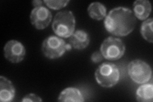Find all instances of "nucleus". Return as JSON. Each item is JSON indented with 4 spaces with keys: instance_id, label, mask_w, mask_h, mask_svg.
I'll return each instance as SVG.
<instances>
[{
    "instance_id": "obj_12",
    "label": "nucleus",
    "mask_w": 153,
    "mask_h": 102,
    "mask_svg": "<svg viewBox=\"0 0 153 102\" xmlns=\"http://www.w3.org/2000/svg\"><path fill=\"white\" fill-rule=\"evenodd\" d=\"M59 101H73V102H83L85 101L81 91L76 87H67L62 91L59 96Z\"/></svg>"
},
{
    "instance_id": "obj_7",
    "label": "nucleus",
    "mask_w": 153,
    "mask_h": 102,
    "mask_svg": "<svg viewBox=\"0 0 153 102\" xmlns=\"http://www.w3.org/2000/svg\"><path fill=\"white\" fill-rule=\"evenodd\" d=\"M4 56L12 63H21L26 56V48L21 42L16 40L8 41L3 48Z\"/></svg>"
},
{
    "instance_id": "obj_9",
    "label": "nucleus",
    "mask_w": 153,
    "mask_h": 102,
    "mask_svg": "<svg viewBox=\"0 0 153 102\" xmlns=\"http://www.w3.org/2000/svg\"><path fill=\"white\" fill-rule=\"evenodd\" d=\"M90 42L89 34L82 30H75L68 38V43L72 48L82 50L88 47Z\"/></svg>"
},
{
    "instance_id": "obj_17",
    "label": "nucleus",
    "mask_w": 153,
    "mask_h": 102,
    "mask_svg": "<svg viewBox=\"0 0 153 102\" xmlns=\"http://www.w3.org/2000/svg\"><path fill=\"white\" fill-rule=\"evenodd\" d=\"M42 101V99L39 96H38L37 95L34 93H30L26 95L23 97L22 100V101L23 102H40Z\"/></svg>"
},
{
    "instance_id": "obj_1",
    "label": "nucleus",
    "mask_w": 153,
    "mask_h": 102,
    "mask_svg": "<svg viewBox=\"0 0 153 102\" xmlns=\"http://www.w3.org/2000/svg\"><path fill=\"white\" fill-rule=\"evenodd\" d=\"M136 17L132 10L126 7H119L112 9L104 21L105 30L117 36H126L135 28Z\"/></svg>"
},
{
    "instance_id": "obj_19",
    "label": "nucleus",
    "mask_w": 153,
    "mask_h": 102,
    "mask_svg": "<svg viewBox=\"0 0 153 102\" xmlns=\"http://www.w3.org/2000/svg\"><path fill=\"white\" fill-rule=\"evenodd\" d=\"M43 3H44V1H41V0H34V1H32V4L35 7H37L42 6Z\"/></svg>"
},
{
    "instance_id": "obj_6",
    "label": "nucleus",
    "mask_w": 153,
    "mask_h": 102,
    "mask_svg": "<svg viewBox=\"0 0 153 102\" xmlns=\"http://www.w3.org/2000/svg\"><path fill=\"white\" fill-rule=\"evenodd\" d=\"M128 73L131 80L137 84H144L152 79L151 66L140 60H133L129 63Z\"/></svg>"
},
{
    "instance_id": "obj_16",
    "label": "nucleus",
    "mask_w": 153,
    "mask_h": 102,
    "mask_svg": "<svg viewBox=\"0 0 153 102\" xmlns=\"http://www.w3.org/2000/svg\"><path fill=\"white\" fill-rule=\"evenodd\" d=\"M44 3L47 7L53 10H60L68 5L69 0H44Z\"/></svg>"
},
{
    "instance_id": "obj_14",
    "label": "nucleus",
    "mask_w": 153,
    "mask_h": 102,
    "mask_svg": "<svg viewBox=\"0 0 153 102\" xmlns=\"http://www.w3.org/2000/svg\"><path fill=\"white\" fill-rule=\"evenodd\" d=\"M88 13L91 18L101 21L107 16V8L100 2H93L88 7Z\"/></svg>"
},
{
    "instance_id": "obj_3",
    "label": "nucleus",
    "mask_w": 153,
    "mask_h": 102,
    "mask_svg": "<svg viewBox=\"0 0 153 102\" xmlns=\"http://www.w3.org/2000/svg\"><path fill=\"white\" fill-rule=\"evenodd\" d=\"M94 75L96 80L100 86L104 88H111L119 82L120 71L114 63L105 62L96 70Z\"/></svg>"
},
{
    "instance_id": "obj_18",
    "label": "nucleus",
    "mask_w": 153,
    "mask_h": 102,
    "mask_svg": "<svg viewBox=\"0 0 153 102\" xmlns=\"http://www.w3.org/2000/svg\"><path fill=\"white\" fill-rule=\"evenodd\" d=\"M104 59L102 53L100 51H95L94 52L91 56V60L94 63H98L103 61Z\"/></svg>"
},
{
    "instance_id": "obj_11",
    "label": "nucleus",
    "mask_w": 153,
    "mask_h": 102,
    "mask_svg": "<svg viewBox=\"0 0 153 102\" xmlns=\"http://www.w3.org/2000/svg\"><path fill=\"white\" fill-rule=\"evenodd\" d=\"M134 16L141 21H145L150 16L152 7L148 0H137L133 3Z\"/></svg>"
},
{
    "instance_id": "obj_15",
    "label": "nucleus",
    "mask_w": 153,
    "mask_h": 102,
    "mask_svg": "<svg viewBox=\"0 0 153 102\" xmlns=\"http://www.w3.org/2000/svg\"><path fill=\"white\" fill-rule=\"evenodd\" d=\"M152 24L153 19L149 18L143 21L140 27V33L142 36L148 42L153 43L152 36Z\"/></svg>"
},
{
    "instance_id": "obj_13",
    "label": "nucleus",
    "mask_w": 153,
    "mask_h": 102,
    "mask_svg": "<svg viewBox=\"0 0 153 102\" xmlns=\"http://www.w3.org/2000/svg\"><path fill=\"white\" fill-rule=\"evenodd\" d=\"M136 99L140 102H152L153 100V84L152 79L149 82L142 84L136 91Z\"/></svg>"
},
{
    "instance_id": "obj_4",
    "label": "nucleus",
    "mask_w": 153,
    "mask_h": 102,
    "mask_svg": "<svg viewBox=\"0 0 153 102\" xmlns=\"http://www.w3.org/2000/svg\"><path fill=\"white\" fill-rule=\"evenodd\" d=\"M126 47L124 42L119 38L109 36L105 38L100 47L104 59L108 61L118 60L124 56Z\"/></svg>"
},
{
    "instance_id": "obj_10",
    "label": "nucleus",
    "mask_w": 153,
    "mask_h": 102,
    "mask_svg": "<svg viewBox=\"0 0 153 102\" xmlns=\"http://www.w3.org/2000/svg\"><path fill=\"white\" fill-rule=\"evenodd\" d=\"M16 96V89L11 80L4 76L0 77V101L10 102Z\"/></svg>"
},
{
    "instance_id": "obj_8",
    "label": "nucleus",
    "mask_w": 153,
    "mask_h": 102,
    "mask_svg": "<svg viewBox=\"0 0 153 102\" xmlns=\"http://www.w3.org/2000/svg\"><path fill=\"white\" fill-rule=\"evenodd\" d=\"M52 19L51 12L44 5L35 7L30 13L31 22L37 30H42L47 28L51 24Z\"/></svg>"
},
{
    "instance_id": "obj_5",
    "label": "nucleus",
    "mask_w": 153,
    "mask_h": 102,
    "mask_svg": "<svg viewBox=\"0 0 153 102\" xmlns=\"http://www.w3.org/2000/svg\"><path fill=\"white\" fill-rule=\"evenodd\" d=\"M66 45L67 43L63 38L51 35L47 37L43 41L42 51L48 59L55 60L63 56L67 51Z\"/></svg>"
},
{
    "instance_id": "obj_2",
    "label": "nucleus",
    "mask_w": 153,
    "mask_h": 102,
    "mask_svg": "<svg viewBox=\"0 0 153 102\" xmlns=\"http://www.w3.org/2000/svg\"><path fill=\"white\" fill-rule=\"evenodd\" d=\"M52 30L57 36L69 38L75 31V18L72 12H57L52 24Z\"/></svg>"
}]
</instances>
